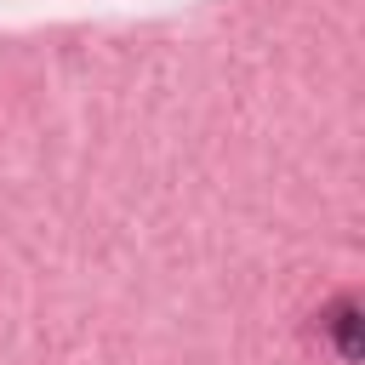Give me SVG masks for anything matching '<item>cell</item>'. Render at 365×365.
I'll return each instance as SVG.
<instances>
[{"label":"cell","instance_id":"cell-1","mask_svg":"<svg viewBox=\"0 0 365 365\" xmlns=\"http://www.w3.org/2000/svg\"><path fill=\"white\" fill-rule=\"evenodd\" d=\"M331 336H336V348H342V359H359V302L354 297H342V302H331Z\"/></svg>","mask_w":365,"mask_h":365}]
</instances>
